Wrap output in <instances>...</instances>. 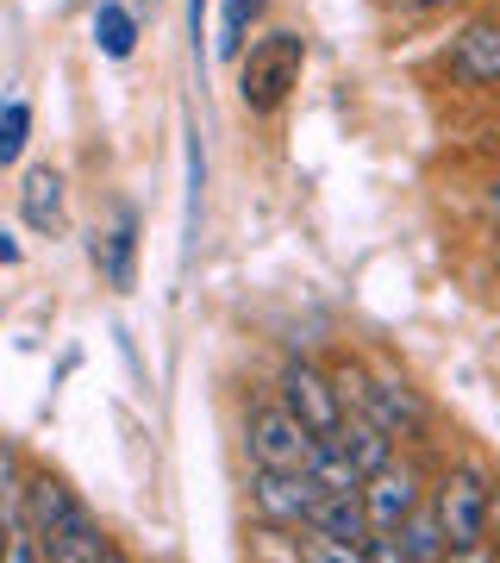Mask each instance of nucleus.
<instances>
[{"instance_id": "a211bd4d", "label": "nucleus", "mask_w": 500, "mask_h": 563, "mask_svg": "<svg viewBox=\"0 0 500 563\" xmlns=\"http://www.w3.org/2000/svg\"><path fill=\"white\" fill-rule=\"evenodd\" d=\"M400 13H451V7H469V0H395Z\"/></svg>"}, {"instance_id": "f03ea898", "label": "nucleus", "mask_w": 500, "mask_h": 563, "mask_svg": "<svg viewBox=\"0 0 500 563\" xmlns=\"http://www.w3.org/2000/svg\"><path fill=\"white\" fill-rule=\"evenodd\" d=\"M300 69H307V38L300 32H263V38H251V51H238L244 113H276L300 88Z\"/></svg>"}, {"instance_id": "dca6fc26", "label": "nucleus", "mask_w": 500, "mask_h": 563, "mask_svg": "<svg viewBox=\"0 0 500 563\" xmlns=\"http://www.w3.org/2000/svg\"><path fill=\"white\" fill-rule=\"evenodd\" d=\"M263 7H269V0H225V13H220V44H213L220 57H238L244 38H251V25L263 20Z\"/></svg>"}, {"instance_id": "423d86ee", "label": "nucleus", "mask_w": 500, "mask_h": 563, "mask_svg": "<svg viewBox=\"0 0 500 563\" xmlns=\"http://www.w3.org/2000/svg\"><path fill=\"white\" fill-rule=\"evenodd\" d=\"M320 476L313 470H251V507H257L263 526H281V532H307L313 507H320Z\"/></svg>"}, {"instance_id": "4468645a", "label": "nucleus", "mask_w": 500, "mask_h": 563, "mask_svg": "<svg viewBox=\"0 0 500 563\" xmlns=\"http://www.w3.org/2000/svg\"><path fill=\"white\" fill-rule=\"evenodd\" d=\"M132 257H138V220L120 213V225H113L107 239H95V263L113 288H132Z\"/></svg>"}, {"instance_id": "0eeeda50", "label": "nucleus", "mask_w": 500, "mask_h": 563, "mask_svg": "<svg viewBox=\"0 0 500 563\" xmlns=\"http://www.w3.org/2000/svg\"><path fill=\"white\" fill-rule=\"evenodd\" d=\"M276 388H281V407H288L313 439H332V432H338L344 395H338V383H332L325 369H313V363H288Z\"/></svg>"}, {"instance_id": "9d476101", "label": "nucleus", "mask_w": 500, "mask_h": 563, "mask_svg": "<svg viewBox=\"0 0 500 563\" xmlns=\"http://www.w3.org/2000/svg\"><path fill=\"white\" fill-rule=\"evenodd\" d=\"M0 558L7 563H44L38 558V539L25 526V470H20V451L0 439Z\"/></svg>"}, {"instance_id": "20e7f679", "label": "nucleus", "mask_w": 500, "mask_h": 563, "mask_svg": "<svg viewBox=\"0 0 500 563\" xmlns=\"http://www.w3.org/2000/svg\"><path fill=\"white\" fill-rule=\"evenodd\" d=\"M332 383H338L344 407H363L388 439H425V407L407 383H395V376H363V369H338Z\"/></svg>"}, {"instance_id": "9b49d317", "label": "nucleus", "mask_w": 500, "mask_h": 563, "mask_svg": "<svg viewBox=\"0 0 500 563\" xmlns=\"http://www.w3.org/2000/svg\"><path fill=\"white\" fill-rule=\"evenodd\" d=\"M420 507V483H413V470L407 463H381L376 476H363V514H369V539L376 532H395L407 514Z\"/></svg>"}, {"instance_id": "f8f14e48", "label": "nucleus", "mask_w": 500, "mask_h": 563, "mask_svg": "<svg viewBox=\"0 0 500 563\" xmlns=\"http://www.w3.org/2000/svg\"><path fill=\"white\" fill-rule=\"evenodd\" d=\"M320 444H325V451H338V457L351 463L357 476H376L381 463L395 457V439H388V432H381V426L369 420L363 407H344L338 432H332V439H320Z\"/></svg>"}, {"instance_id": "ddd939ff", "label": "nucleus", "mask_w": 500, "mask_h": 563, "mask_svg": "<svg viewBox=\"0 0 500 563\" xmlns=\"http://www.w3.org/2000/svg\"><path fill=\"white\" fill-rule=\"evenodd\" d=\"M20 213L32 232H63V176L57 169H32L20 181Z\"/></svg>"}, {"instance_id": "7ed1b4c3", "label": "nucleus", "mask_w": 500, "mask_h": 563, "mask_svg": "<svg viewBox=\"0 0 500 563\" xmlns=\"http://www.w3.org/2000/svg\"><path fill=\"white\" fill-rule=\"evenodd\" d=\"M488 495H495V483L481 476L476 463H457V470L438 476V488H432V520L444 532V558L481 551V539H488Z\"/></svg>"}, {"instance_id": "1a4fd4ad", "label": "nucleus", "mask_w": 500, "mask_h": 563, "mask_svg": "<svg viewBox=\"0 0 500 563\" xmlns=\"http://www.w3.org/2000/svg\"><path fill=\"white\" fill-rule=\"evenodd\" d=\"M444 69L457 88H495L500 81V20H469L444 44Z\"/></svg>"}, {"instance_id": "39448f33", "label": "nucleus", "mask_w": 500, "mask_h": 563, "mask_svg": "<svg viewBox=\"0 0 500 563\" xmlns=\"http://www.w3.org/2000/svg\"><path fill=\"white\" fill-rule=\"evenodd\" d=\"M244 451H251L257 470H307L313 451H320V439H313L281 401H263V407L244 413Z\"/></svg>"}, {"instance_id": "6e6552de", "label": "nucleus", "mask_w": 500, "mask_h": 563, "mask_svg": "<svg viewBox=\"0 0 500 563\" xmlns=\"http://www.w3.org/2000/svg\"><path fill=\"white\" fill-rule=\"evenodd\" d=\"M307 532L332 551V558H363L369 551V514H363V488H325Z\"/></svg>"}, {"instance_id": "412c9836", "label": "nucleus", "mask_w": 500, "mask_h": 563, "mask_svg": "<svg viewBox=\"0 0 500 563\" xmlns=\"http://www.w3.org/2000/svg\"><path fill=\"white\" fill-rule=\"evenodd\" d=\"M481 201H488V213H495V220H500V176L488 181V195H481Z\"/></svg>"}, {"instance_id": "aec40b11", "label": "nucleus", "mask_w": 500, "mask_h": 563, "mask_svg": "<svg viewBox=\"0 0 500 563\" xmlns=\"http://www.w3.org/2000/svg\"><path fill=\"white\" fill-rule=\"evenodd\" d=\"M0 263H20V239L13 232H0Z\"/></svg>"}, {"instance_id": "6ab92c4d", "label": "nucleus", "mask_w": 500, "mask_h": 563, "mask_svg": "<svg viewBox=\"0 0 500 563\" xmlns=\"http://www.w3.org/2000/svg\"><path fill=\"white\" fill-rule=\"evenodd\" d=\"M488 539H495V551H500V483H495V495H488Z\"/></svg>"}, {"instance_id": "f257e3e1", "label": "nucleus", "mask_w": 500, "mask_h": 563, "mask_svg": "<svg viewBox=\"0 0 500 563\" xmlns=\"http://www.w3.org/2000/svg\"><path fill=\"white\" fill-rule=\"evenodd\" d=\"M25 526H32L44 563H113L120 558V544L107 539V526L88 514V501L63 476H25Z\"/></svg>"}, {"instance_id": "4be33fe9", "label": "nucleus", "mask_w": 500, "mask_h": 563, "mask_svg": "<svg viewBox=\"0 0 500 563\" xmlns=\"http://www.w3.org/2000/svg\"><path fill=\"white\" fill-rule=\"evenodd\" d=\"M488 144H495V151H500V120H495V125H488Z\"/></svg>"}, {"instance_id": "f3484780", "label": "nucleus", "mask_w": 500, "mask_h": 563, "mask_svg": "<svg viewBox=\"0 0 500 563\" xmlns=\"http://www.w3.org/2000/svg\"><path fill=\"white\" fill-rule=\"evenodd\" d=\"M25 139H32V107L13 95V101L0 107V169H7V163H20Z\"/></svg>"}, {"instance_id": "2eb2a0df", "label": "nucleus", "mask_w": 500, "mask_h": 563, "mask_svg": "<svg viewBox=\"0 0 500 563\" xmlns=\"http://www.w3.org/2000/svg\"><path fill=\"white\" fill-rule=\"evenodd\" d=\"M95 44L100 57H132L138 51V20H132V7H120V0H100L95 7Z\"/></svg>"}]
</instances>
